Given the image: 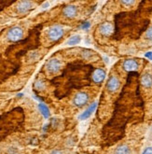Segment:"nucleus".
I'll list each match as a JSON object with an SVG mask.
<instances>
[{
    "mask_svg": "<svg viewBox=\"0 0 152 154\" xmlns=\"http://www.w3.org/2000/svg\"><path fill=\"white\" fill-rule=\"evenodd\" d=\"M65 34V29L64 27L61 25H53L50 27L48 30V38L50 41H58L62 38V35Z\"/></svg>",
    "mask_w": 152,
    "mask_h": 154,
    "instance_id": "obj_1",
    "label": "nucleus"
},
{
    "mask_svg": "<svg viewBox=\"0 0 152 154\" xmlns=\"http://www.w3.org/2000/svg\"><path fill=\"white\" fill-rule=\"evenodd\" d=\"M23 38V30L20 26H13L7 32V38L11 42H18Z\"/></svg>",
    "mask_w": 152,
    "mask_h": 154,
    "instance_id": "obj_2",
    "label": "nucleus"
},
{
    "mask_svg": "<svg viewBox=\"0 0 152 154\" xmlns=\"http://www.w3.org/2000/svg\"><path fill=\"white\" fill-rule=\"evenodd\" d=\"M90 101V95L86 92H78L73 98V105L77 107H82Z\"/></svg>",
    "mask_w": 152,
    "mask_h": 154,
    "instance_id": "obj_3",
    "label": "nucleus"
},
{
    "mask_svg": "<svg viewBox=\"0 0 152 154\" xmlns=\"http://www.w3.org/2000/svg\"><path fill=\"white\" fill-rule=\"evenodd\" d=\"M62 68V62L57 58H52L48 61L46 65V69L50 74H56Z\"/></svg>",
    "mask_w": 152,
    "mask_h": 154,
    "instance_id": "obj_4",
    "label": "nucleus"
},
{
    "mask_svg": "<svg viewBox=\"0 0 152 154\" xmlns=\"http://www.w3.org/2000/svg\"><path fill=\"white\" fill-rule=\"evenodd\" d=\"M120 87V80L117 76H111L106 82V89L110 93H115Z\"/></svg>",
    "mask_w": 152,
    "mask_h": 154,
    "instance_id": "obj_5",
    "label": "nucleus"
},
{
    "mask_svg": "<svg viewBox=\"0 0 152 154\" xmlns=\"http://www.w3.org/2000/svg\"><path fill=\"white\" fill-rule=\"evenodd\" d=\"M33 8H34V5H33V2L31 1H20L17 4L16 10L18 13L24 14V13L29 12Z\"/></svg>",
    "mask_w": 152,
    "mask_h": 154,
    "instance_id": "obj_6",
    "label": "nucleus"
},
{
    "mask_svg": "<svg viewBox=\"0 0 152 154\" xmlns=\"http://www.w3.org/2000/svg\"><path fill=\"white\" fill-rule=\"evenodd\" d=\"M122 67L127 72L136 71L139 68V64L135 59H126L122 63Z\"/></svg>",
    "mask_w": 152,
    "mask_h": 154,
    "instance_id": "obj_7",
    "label": "nucleus"
},
{
    "mask_svg": "<svg viewBox=\"0 0 152 154\" xmlns=\"http://www.w3.org/2000/svg\"><path fill=\"white\" fill-rule=\"evenodd\" d=\"M78 7L75 5H67L62 8V14H64L65 17L68 18V19L75 18L78 15Z\"/></svg>",
    "mask_w": 152,
    "mask_h": 154,
    "instance_id": "obj_8",
    "label": "nucleus"
},
{
    "mask_svg": "<svg viewBox=\"0 0 152 154\" xmlns=\"http://www.w3.org/2000/svg\"><path fill=\"white\" fill-rule=\"evenodd\" d=\"M99 32L102 35H105V37H108V35H111L113 31H114V27L112 25L111 23L109 22H105L99 25Z\"/></svg>",
    "mask_w": 152,
    "mask_h": 154,
    "instance_id": "obj_9",
    "label": "nucleus"
},
{
    "mask_svg": "<svg viewBox=\"0 0 152 154\" xmlns=\"http://www.w3.org/2000/svg\"><path fill=\"white\" fill-rule=\"evenodd\" d=\"M96 107H97V102L92 103L90 106H88L87 109H85L81 114L78 116V119L80 121H85V120L89 119V118H90L93 115V113L94 112V110L96 109Z\"/></svg>",
    "mask_w": 152,
    "mask_h": 154,
    "instance_id": "obj_10",
    "label": "nucleus"
},
{
    "mask_svg": "<svg viewBox=\"0 0 152 154\" xmlns=\"http://www.w3.org/2000/svg\"><path fill=\"white\" fill-rule=\"evenodd\" d=\"M105 76H106V73L105 71L102 68H97L94 70L93 74V80L94 81L95 83L99 84L101 82L105 80Z\"/></svg>",
    "mask_w": 152,
    "mask_h": 154,
    "instance_id": "obj_11",
    "label": "nucleus"
},
{
    "mask_svg": "<svg viewBox=\"0 0 152 154\" xmlns=\"http://www.w3.org/2000/svg\"><path fill=\"white\" fill-rule=\"evenodd\" d=\"M141 84L145 88H151L152 87V74L145 73L141 77Z\"/></svg>",
    "mask_w": 152,
    "mask_h": 154,
    "instance_id": "obj_12",
    "label": "nucleus"
},
{
    "mask_svg": "<svg viewBox=\"0 0 152 154\" xmlns=\"http://www.w3.org/2000/svg\"><path fill=\"white\" fill-rule=\"evenodd\" d=\"M131 149L126 144H121L114 150V154H131Z\"/></svg>",
    "mask_w": 152,
    "mask_h": 154,
    "instance_id": "obj_13",
    "label": "nucleus"
},
{
    "mask_svg": "<svg viewBox=\"0 0 152 154\" xmlns=\"http://www.w3.org/2000/svg\"><path fill=\"white\" fill-rule=\"evenodd\" d=\"M38 108H39L41 114L43 115V117L45 118V119H48V118L50 117V115L49 107L44 103H39L38 104Z\"/></svg>",
    "mask_w": 152,
    "mask_h": 154,
    "instance_id": "obj_14",
    "label": "nucleus"
},
{
    "mask_svg": "<svg viewBox=\"0 0 152 154\" xmlns=\"http://www.w3.org/2000/svg\"><path fill=\"white\" fill-rule=\"evenodd\" d=\"M80 41H81V37L79 35H75L66 41V44L69 45V46H75V45L79 44Z\"/></svg>",
    "mask_w": 152,
    "mask_h": 154,
    "instance_id": "obj_15",
    "label": "nucleus"
},
{
    "mask_svg": "<svg viewBox=\"0 0 152 154\" xmlns=\"http://www.w3.org/2000/svg\"><path fill=\"white\" fill-rule=\"evenodd\" d=\"M120 3L126 7H132V5H135L136 2L133 1V0H124V1H120Z\"/></svg>",
    "mask_w": 152,
    "mask_h": 154,
    "instance_id": "obj_16",
    "label": "nucleus"
},
{
    "mask_svg": "<svg viewBox=\"0 0 152 154\" xmlns=\"http://www.w3.org/2000/svg\"><path fill=\"white\" fill-rule=\"evenodd\" d=\"M145 37L148 40H152V26H150L149 28L147 30V32L145 34Z\"/></svg>",
    "mask_w": 152,
    "mask_h": 154,
    "instance_id": "obj_17",
    "label": "nucleus"
},
{
    "mask_svg": "<svg viewBox=\"0 0 152 154\" xmlns=\"http://www.w3.org/2000/svg\"><path fill=\"white\" fill-rule=\"evenodd\" d=\"M35 87L37 88V89H38V90H42L44 87H45V85H44L43 81H41V80H38V81H35Z\"/></svg>",
    "mask_w": 152,
    "mask_h": 154,
    "instance_id": "obj_18",
    "label": "nucleus"
},
{
    "mask_svg": "<svg viewBox=\"0 0 152 154\" xmlns=\"http://www.w3.org/2000/svg\"><path fill=\"white\" fill-rule=\"evenodd\" d=\"M91 27V23L90 22H84L81 25H80V28L82 30H88Z\"/></svg>",
    "mask_w": 152,
    "mask_h": 154,
    "instance_id": "obj_19",
    "label": "nucleus"
},
{
    "mask_svg": "<svg viewBox=\"0 0 152 154\" xmlns=\"http://www.w3.org/2000/svg\"><path fill=\"white\" fill-rule=\"evenodd\" d=\"M82 54H83V57L85 59H89V58H90L93 55V52L91 51H84Z\"/></svg>",
    "mask_w": 152,
    "mask_h": 154,
    "instance_id": "obj_20",
    "label": "nucleus"
},
{
    "mask_svg": "<svg viewBox=\"0 0 152 154\" xmlns=\"http://www.w3.org/2000/svg\"><path fill=\"white\" fill-rule=\"evenodd\" d=\"M142 154H152V147H147L144 149Z\"/></svg>",
    "mask_w": 152,
    "mask_h": 154,
    "instance_id": "obj_21",
    "label": "nucleus"
},
{
    "mask_svg": "<svg viewBox=\"0 0 152 154\" xmlns=\"http://www.w3.org/2000/svg\"><path fill=\"white\" fill-rule=\"evenodd\" d=\"M145 57L152 61V51H147V52L145 54Z\"/></svg>",
    "mask_w": 152,
    "mask_h": 154,
    "instance_id": "obj_22",
    "label": "nucleus"
},
{
    "mask_svg": "<svg viewBox=\"0 0 152 154\" xmlns=\"http://www.w3.org/2000/svg\"><path fill=\"white\" fill-rule=\"evenodd\" d=\"M50 154H64V153L59 149H54V150H52Z\"/></svg>",
    "mask_w": 152,
    "mask_h": 154,
    "instance_id": "obj_23",
    "label": "nucleus"
},
{
    "mask_svg": "<svg viewBox=\"0 0 152 154\" xmlns=\"http://www.w3.org/2000/svg\"><path fill=\"white\" fill-rule=\"evenodd\" d=\"M17 96H18V97H22V96H23V94H17Z\"/></svg>",
    "mask_w": 152,
    "mask_h": 154,
    "instance_id": "obj_24",
    "label": "nucleus"
}]
</instances>
